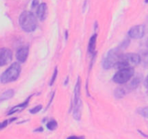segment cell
Segmentation results:
<instances>
[{
	"instance_id": "cell-1",
	"label": "cell",
	"mask_w": 148,
	"mask_h": 139,
	"mask_svg": "<svg viewBox=\"0 0 148 139\" xmlns=\"http://www.w3.org/2000/svg\"><path fill=\"white\" fill-rule=\"evenodd\" d=\"M19 24L22 30L25 32L31 33L34 31L37 27V18L32 12L24 11L19 17Z\"/></svg>"
},
{
	"instance_id": "cell-2",
	"label": "cell",
	"mask_w": 148,
	"mask_h": 139,
	"mask_svg": "<svg viewBox=\"0 0 148 139\" xmlns=\"http://www.w3.org/2000/svg\"><path fill=\"white\" fill-rule=\"evenodd\" d=\"M21 72V66L18 62L12 64L5 71L0 75V81L1 83H9L15 81L20 76Z\"/></svg>"
},
{
	"instance_id": "cell-3",
	"label": "cell",
	"mask_w": 148,
	"mask_h": 139,
	"mask_svg": "<svg viewBox=\"0 0 148 139\" xmlns=\"http://www.w3.org/2000/svg\"><path fill=\"white\" fill-rule=\"evenodd\" d=\"M81 78L78 77L74 89V107H73V117L76 120L79 121L81 118Z\"/></svg>"
},
{
	"instance_id": "cell-4",
	"label": "cell",
	"mask_w": 148,
	"mask_h": 139,
	"mask_svg": "<svg viewBox=\"0 0 148 139\" xmlns=\"http://www.w3.org/2000/svg\"><path fill=\"white\" fill-rule=\"evenodd\" d=\"M121 54L120 49L119 48L112 49L108 51L103 60V67L105 70H109L111 68L114 67L116 64L119 61Z\"/></svg>"
},
{
	"instance_id": "cell-5",
	"label": "cell",
	"mask_w": 148,
	"mask_h": 139,
	"mask_svg": "<svg viewBox=\"0 0 148 139\" xmlns=\"http://www.w3.org/2000/svg\"><path fill=\"white\" fill-rule=\"evenodd\" d=\"M134 74V70L132 67L119 70L113 77V81L119 84H124L130 81Z\"/></svg>"
},
{
	"instance_id": "cell-6",
	"label": "cell",
	"mask_w": 148,
	"mask_h": 139,
	"mask_svg": "<svg viewBox=\"0 0 148 139\" xmlns=\"http://www.w3.org/2000/svg\"><path fill=\"white\" fill-rule=\"evenodd\" d=\"M145 27L144 25H138L131 28L129 30L128 35L131 39H140L145 36Z\"/></svg>"
},
{
	"instance_id": "cell-7",
	"label": "cell",
	"mask_w": 148,
	"mask_h": 139,
	"mask_svg": "<svg viewBox=\"0 0 148 139\" xmlns=\"http://www.w3.org/2000/svg\"><path fill=\"white\" fill-rule=\"evenodd\" d=\"M120 59L127 62L131 66L132 65H139L141 62V56L137 53L121 54L120 56Z\"/></svg>"
},
{
	"instance_id": "cell-8",
	"label": "cell",
	"mask_w": 148,
	"mask_h": 139,
	"mask_svg": "<svg viewBox=\"0 0 148 139\" xmlns=\"http://www.w3.org/2000/svg\"><path fill=\"white\" fill-rule=\"evenodd\" d=\"M12 59V52L7 48H0V67L10 63Z\"/></svg>"
},
{
	"instance_id": "cell-9",
	"label": "cell",
	"mask_w": 148,
	"mask_h": 139,
	"mask_svg": "<svg viewBox=\"0 0 148 139\" xmlns=\"http://www.w3.org/2000/svg\"><path fill=\"white\" fill-rule=\"evenodd\" d=\"M29 55V47L27 46H21L16 52V58L20 63L26 62Z\"/></svg>"
},
{
	"instance_id": "cell-10",
	"label": "cell",
	"mask_w": 148,
	"mask_h": 139,
	"mask_svg": "<svg viewBox=\"0 0 148 139\" xmlns=\"http://www.w3.org/2000/svg\"><path fill=\"white\" fill-rule=\"evenodd\" d=\"M46 10H47V6H46V3H41V4H38L36 14H37L38 18L40 21H43L46 18Z\"/></svg>"
},
{
	"instance_id": "cell-11",
	"label": "cell",
	"mask_w": 148,
	"mask_h": 139,
	"mask_svg": "<svg viewBox=\"0 0 148 139\" xmlns=\"http://www.w3.org/2000/svg\"><path fill=\"white\" fill-rule=\"evenodd\" d=\"M30 97H29V98H27L26 101H25L24 102L22 103V104H18V105L14 106V107H12V108L9 111V112L7 113V114H8V115H11V114H13L14 113L17 112V111H21V110L24 109L25 108H26L27 106V104H28L29 101H30Z\"/></svg>"
},
{
	"instance_id": "cell-12",
	"label": "cell",
	"mask_w": 148,
	"mask_h": 139,
	"mask_svg": "<svg viewBox=\"0 0 148 139\" xmlns=\"http://www.w3.org/2000/svg\"><path fill=\"white\" fill-rule=\"evenodd\" d=\"M97 41V34H93L90 37L88 43V52L90 54H92L95 52V46H96Z\"/></svg>"
},
{
	"instance_id": "cell-13",
	"label": "cell",
	"mask_w": 148,
	"mask_h": 139,
	"mask_svg": "<svg viewBox=\"0 0 148 139\" xmlns=\"http://www.w3.org/2000/svg\"><path fill=\"white\" fill-rule=\"evenodd\" d=\"M14 95V91L13 89H9L4 91L1 96H0V101H4L12 98Z\"/></svg>"
},
{
	"instance_id": "cell-14",
	"label": "cell",
	"mask_w": 148,
	"mask_h": 139,
	"mask_svg": "<svg viewBox=\"0 0 148 139\" xmlns=\"http://www.w3.org/2000/svg\"><path fill=\"white\" fill-rule=\"evenodd\" d=\"M126 95V91L123 88H116L114 92V96L116 99L124 98Z\"/></svg>"
},
{
	"instance_id": "cell-15",
	"label": "cell",
	"mask_w": 148,
	"mask_h": 139,
	"mask_svg": "<svg viewBox=\"0 0 148 139\" xmlns=\"http://www.w3.org/2000/svg\"><path fill=\"white\" fill-rule=\"evenodd\" d=\"M141 81H142V78H140V77L137 76V77H136V78H134V79H133L132 81L130 82V85H129V88H130V89L133 90V89H135V88H137V87L140 85Z\"/></svg>"
},
{
	"instance_id": "cell-16",
	"label": "cell",
	"mask_w": 148,
	"mask_h": 139,
	"mask_svg": "<svg viewBox=\"0 0 148 139\" xmlns=\"http://www.w3.org/2000/svg\"><path fill=\"white\" fill-rule=\"evenodd\" d=\"M57 122L56 120H51L46 124V127L50 130H53L57 127Z\"/></svg>"
},
{
	"instance_id": "cell-17",
	"label": "cell",
	"mask_w": 148,
	"mask_h": 139,
	"mask_svg": "<svg viewBox=\"0 0 148 139\" xmlns=\"http://www.w3.org/2000/svg\"><path fill=\"white\" fill-rule=\"evenodd\" d=\"M137 111L143 117L148 118V107H143V108L139 109Z\"/></svg>"
},
{
	"instance_id": "cell-18",
	"label": "cell",
	"mask_w": 148,
	"mask_h": 139,
	"mask_svg": "<svg viewBox=\"0 0 148 139\" xmlns=\"http://www.w3.org/2000/svg\"><path fill=\"white\" fill-rule=\"evenodd\" d=\"M57 74H58V70H57V67L55 68L54 70V72H53V75H52V78H51L50 80V83H49V85H53V83H54L55 81H56V77H57Z\"/></svg>"
},
{
	"instance_id": "cell-19",
	"label": "cell",
	"mask_w": 148,
	"mask_h": 139,
	"mask_svg": "<svg viewBox=\"0 0 148 139\" xmlns=\"http://www.w3.org/2000/svg\"><path fill=\"white\" fill-rule=\"evenodd\" d=\"M42 105H38L36 106V107H33V109H31L30 110V114H37L38 112H39V111H40V110L42 109Z\"/></svg>"
},
{
	"instance_id": "cell-20",
	"label": "cell",
	"mask_w": 148,
	"mask_h": 139,
	"mask_svg": "<svg viewBox=\"0 0 148 139\" xmlns=\"http://www.w3.org/2000/svg\"><path fill=\"white\" fill-rule=\"evenodd\" d=\"M130 39H126V40H124V41H123L122 43H121V45H120V46H119V49H126V48H127V46L130 45Z\"/></svg>"
},
{
	"instance_id": "cell-21",
	"label": "cell",
	"mask_w": 148,
	"mask_h": 139,
	"mask_svg": "<svg viewBox=\"0 0 148 139\" xmlns=\"http://www.w3.org/2000/svg\"><path fill=\"white\" fill-rule=\"evenodd\" d=\"M15 120V118H12L11 120H5V121H3L2 122H0V130L1 129L4 128L5 127H7V125H8L9 122H12V121Z\"/></svg>"
},
{
	"instance_id": "cell-22",
	"label": "cell",
	"mask_w": 148,
	"mask_h": 139,
	"mask_svg": "<svg viewBox=\"0 0 148 139\" xmlns=\"http://www.w3.org/2000/svg\"><path fill=\"white\" fill-rule=\"evenodd\" d=\"M39 4V1L38 0H33V3H32V8H36V7H38Z\"/></svg>"
},
{
	"instance_id": "cell-23",
	"label": "cell",
	"mask_w": 148,
	"mask_h": 139,
	"mask_svg": "<svg viewBox=\"0 0 148 139\" xmlns=\"http://www.w3.org/2000/svg\"><path fill=\"white\" fill-rule=\"evenodd\" d=\"M81 137H77V136H70L67 139H80Z\"/></svg>"
},
{
	"instance_id": "cell-24",
	"label": "cell",
	"mask_w": 148,
	"mask_h": 139,
	"mask_svg": "<svg viewBox=\"0 0 148 139\" xmlns=\"http://www.w3.org/2000/svg\"><path fill=\"white\" fill-rule=\"evenodd\" d=\"M43 131V128L42 127H40L39 128H37L36 130H35V132H42Z\"/></svg>"
},
{
	"instance_id": "cell-25",
	"label": "cell",
	"mask_w": 148,
	"mask_h": 139,
	"mask_svg": "<svg viewBox=\"0 0 148 139\" xmlns=\"http://www.w3.org/2000/svg\"><path fill=\"white\" fill-rule=\"evenodd\" d=\"M145 2L147 3H147H148V0H145Z\"/></svg>"
},
{
	"instance_id": "cell-26",
	"label": "cell",
	"mask_w": 148,
	"mask_h": 139,
	"mask_svg": "<svg viewBox=\"0 0 148 139\" xmlns=\"http://www.w3.org/2000/svg\"><path fill=\"white\" fill-rule=\"evenodd\" d=\"M146 44H147V46L148 47V39H147V43H146Z\"/></svg>"
},
{
	"instance_id": "cell-27",
	"label": "cell",
	"mask_w": 148,
	"mask_h": 139,
	"mask_svg": "<svg viewBox=\"0 0 148 139\" xmlns=\"http://www.w3.org/2000/svg\"><path fill=\"white\" fill-rule=\"evenodd\" d=\"M80 139H84V138H80Z\"/></svg>"
}]
</instances>
